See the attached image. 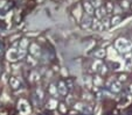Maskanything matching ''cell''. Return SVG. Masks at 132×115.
Instances as JSON below:
<instances>
[{"mask_svg":"<svg viewBox=\"0 0 132 115\" xmlns=\"http://www.w3.org/2000/svg\"><path fill=\"white\" fill-rule=\"evenodd\" d=\"M120 7H122V8H124V9H126V8H129V7H130V5H129V1H127V0H123V1H122V4H120Z\"/></svg>","mask_w":132,"mask_h":115,"instance_id":"cell-28","label":"cell"},{"mask_svg":"<svg viewBox=\"0 0 132 115\" xmlns=\"http://www.w3.org/2000/svg\"><path fill=\"white\" fill-rule=\"evenodd\" d=\"M48 93L50 94L52 98H55V99H57L60 93H59V90H57V85H55V84H50L49 87H48Z\"/></svg>","mask_w":132,"mask_h":115,"instance_id":"cell-8","label":"cell"},{"mask_svg":"<svg viewBox=\"0 0 132 115\" xmlns=\"http://www.w3.org/2000/svg\"><path fill=\"white\" fill-rule=\"evenodd\" d=\"M126 79H127V77H126V75H120L119 76V78H118V81H126Z\"/></svg>","mask_w":132,"mask_h":115,"instance_id":"cell-30","label":"cell"},{"mask_svg":"<svg viewBox=\"0 0 132 115\" xmlns=\"http://www.w3.org/2000/svg\"><path fill=\"white\" fill-rule=\"evenodd\" d=\"M56 107H59L57 99H55V98H50L49 100L47 101V108L48 109H55Z\"/></svg>","mask_w":132,"mask_h":115,"instance_id":"cell-15","label":"cell"},{"mask_svg":"<svg viewBox=\"0 0 132 115\" xmlns=\"http://www.w3.org/2000/svg\"><path fill=\"white\" fill-rule=\"evenodd\" d=\"M6 56H7V59L10 62L14 63V62H18L19 59H22L23 57H26V50H23L21 48H18V49L12 48V49L8 50Z\"/></svg>","mask_w":132,"mask_h":115,"instance_id":"cell-1","label":"cell"},{"mask_svg":"<svg viewBox=\"0 0 132 115\" xmlns=\"http://www.w3.org/2000/svg\"><path fill=\"white\" fill-rule=\"evenodd\" d=\"M35 97L39 99V101L43 100V98H45V93H43L42 88L41 87H37L36 90H35Z\"/></svg>","mask_w":132,"mask_h":115,"instance_id":"cell-18","label":"cell"},{"mask_svg":"<svg viewBox=\"0 0 132 115\" xmlns=\"http://www.w3.org/2000/svg\"><path fill=\"white\" fill-rule=\"evenodd\" d=\"M105 9H106L108 13H112L113 9H115V6L112 3H106V6H105Z\"/></svg>","mask_w":132,"mask_h":115,"instance_id":"cell-25","label":"cell"},{"mask_svg":"<svg viewBox=\"0 0 132 115\" xmlns=\"http://www.w3.org/2000/svg\"><path fill=\"white\" fill-rule=\"evenodd\" d=\"M28 49H29V54L33 57L37 58L41 56V48H40V45L36 44V43H30Z\"/></svg>","mask_w":132,"mask_h":115,"instance_id":"cell-5","label":"cell"},{"mask_svg":"<svg viewBox=\"0 0 132 115\" xmlns=\"http://www.w3.org/2000/svg\"><path fill=\"white\" fill-rule=\"evenodd\" d=\"M103 60L102 59H95L94 62H92V65H91V69H92V71L94 72H100L101 71V69H102V66H103Z\"/></svg>","mask_w":132,"mask_h":115,"instance_id":"cell-10","label":"cell"},{"mask_svg":"<svg viewBox=\"0 0 132 115\" xmlns=\"http://www.w3.org/2000/svg\"><path fill=\"white\" fill-rule=\"evenodd\" d=\"M57 90L60 95H67L68 92H69V88L67 86V83H64L63 80H60L57 83Z\"/></svg>","mask_w":132,"mask_h":115,"instance_id":"cell-6","label":"cell"},{"mask_svg":"<svg viewBox=\"0 0 132 115\" xmlns=\"http://www.w3.org/2000/svg\"><path fill=\"white\" fill-rule=\"evenodd\" d=\"M106 9H105V7H98L95 9V15H96V18L100 19V20H102V19L105 18V14H106Z\"/></svg>","mask_w":132,"mask_h":115,"instance_id":"cell-11","label":"cell"},{"mask_svg":"<svg viewBox=\"0 0 132 115\" xmlns=\"http://www.w3.org/2000/svg\"><path fill=\"white\" fill-rule=\"evenodd\" d=\"M90 4L94 6V8H98L102 6V0H90Z\"/></svg>","mask_w":132,"mask_h":115,"instance_id":"cell-23","label":"cell"},{"mask_svg":"<svg viewBox=\"0 0 132 115\" xmlns=\"http://www.w3.org/2000/svg\"><path fill=\"white\" fill-rule=\"evenodd\" d=\"M92 83H94L95 87H101V86L103 85L102 77H101V76H96V77H94V79H92Z\"/></svg>","mask_w":132,"mask_h":115,"instance_id":"cell-17","label":"cell"},{"mask_svg":"<svg viewBox=\"0 0 132 115\" xmlns=\"http://www.w3.org/2000/svg\"><path fill=\"white\" fill-rule=\"evenodd\" d=\"M83 8H84L85 13H87L88 15H90V16H91L92 14H95V8L90 4V1H85V3L83 4Z\"/></svg>","mask_w":132,"mask_h":115,"instance_id":"cell-12","label":"cell"},{"mask_svg":"<svg viewBox=\"0 0 132 115\" xmlns=\"http://www.w3.org/2000/svg\"><path fill=\"white\" fill-rule=\"evenodd\" d=\"M106 86L113 93H118V92H120V91H122V83H120V81H118V80L110 79L109 81L106 83Z\"/></svg>","mask_w":132,"mask_h":115,"instance_id":"cell-4","label":"cell"},{"mask_svg":"<svg viewBox=\"0 0 132 115\" xmlns=\"http://www.w3.org/2000/svg\"><path fill=\"white\" fill-rule=\"evenodd\" d=\"M10 86L11 88H13V90H18V88H20L21 87V81L20 79L18 77H11L10 78Z\"/></svg>","mask_w":132,"mask_h":115,"instance_id":"cell-7","label":"cell"},{"mask_svg":"<svg viewBox=\"0 0 132 115\" xmlns=\"http://www.w3.org/2000/svg\"><path fill=\"white\" fill-rule=\"evenodd\" d=\"M82 113H85V114H91V113H92V108H91V106L85 105V106H84V109H83V112H82Z\"/></svg>","mask_w":132,"mask_h":115,"instance_id":"cell-27","label":"cell"},{"mask_svg":"<svg viewBox=\"0 0 132 115\" xmlns=\"http://www.w3.org/2000/svg\"><path fill=\"white\" fill-rule=\"evenodd\" d=\"M115 47L116 49H117L119 53L122 54H127L131 51L132 49V42H130V41H127L126 38H118L117 41L115 42Z\"/></svg>","mask_w":132,"mask_h":115,"instance_id":"cell-2","label":"cell"},{"mask_svg":"<svg viewBox=\"0 0 132 115\" xmlns=\"http://www.w3.org/2000/svg\"><path fill=\"white\" fill-rule=\"evenodd\" d=\"M105 55H106V51H105L104 49H98V50L95 53V57L98 58V59H102V58H104Z\"/></svg>","mask_w":132,"mask_h":115,"instance_id":"cell-19","label":"cell"},{"mask_svg":"<svg viewBox=\"0 0 132 115\" xmlns=\"http://www.w3.org/2000/svg\"><path fill=\"white\" fill-rule=\"evenodd\" d=\"M102 26H103V29H106V28H109L111 26V22H110V20L108 18H104L102 19Z\"/></svg>","mask_w":132,"mask_h":115,"instance_id":"cell-22","label":"cell"},{"mask_svg":"<svg viewBox=\"0 0 132 115\" xmlns=\"http://www.w3.org/2000/svg\"><path fill=\"white\" fill-rule=\"evenodd\" d=\"M59 107H60V110L62 113H67V106H65L64 103H60V105H59Z\"/></svg>","mask_w":132,"mask_h":115,"instance_id":"cell-29","label":"cell"},{"mask_svg":"<svg viewBox=\"0 0 132 115\" xmlns=\"http://www.w3.org/2000/svg\"><path fill=\"white\" fill-rule=\"evenodd\" d=\"M28 47H29V42H28V40H26V38L21 40L20 43H19V48H21V49H23V50H26Z\"/></svg>","mask_w":132,"mask_h":115,"instance_id":"cell-20","label":"cell"},{"mask_svg":"<svg viewBox=\"0 0 132 115\" xmlns=\"http://www.w3.org/2000/svg\"><path fill=\"white\" fill-rule=\"evenodd\" d=\"M4 4H5V1H1V3H0V7H3Z\"/></svg>","mask_w":132,"mask_h":115,"instance_id":"cell-31","label":"cell"},{"mask_svg":"<svg viewBox=\"0 0 132 115\" xmlns=\"http://www.w3.org/2000/svg\"><path fill=\"white\" fill-rule=\"evenodd\" d=\"M131 8H132V5H131Z\"/></svg>","mask_w":132,"mask_h":115,"instance_id":"cell-33","label":"cell"},{"mask_svg":"<svg viewBox=\"0 0 132 115\" xmlns=\"http://www.w3.org/2000/svg\"><path fill=\"white\" fill-rule=\"evenodd\" d=\"M120 20H122V18H120L119 15H115L113 18L110 20V22H111V26H117L118 23L120 22Z\"/></svg>","mask_w":132,"mask_h":115,"instance_id":"cell-21","label":"cell"},{"mask_svg":"<svg viewBox=\"0 0 132 115\" xmlns=\"http://www.w3.org/2000/svg\"><path fill=\"white\" fill-rule=\"evenodd\" d=\"M0 72H1V68H0Z\"/></svg>","mask_w":132,"mask_h":115,"instance_id":"cell-32","label":"cell"},{"mask_svg":"<svg viewBox=\"0 0 132 115\" xmlns=\"http://www.w3.org/2000/svg\"><path fill=\"white\" fill-rule=\"evenodd\" d=\"M26 62H27V64L29 65L30 68H34V66H36V65H37V59L35 57H33L32 55L27 56V59H26Z\"/></svg>","mask_w":132,"mask_h":115,"instance_id":"cell-16","label":"cell"},{"mask_svg":"<svg viewBox=\"0 0 132 115\" xmlns=\"http://www.w3.org/2000/svg\"><path fill=\"white\" fill-rule=\"evenodd\" d=\"M40 78H41V75L39 73V71L37 70H32L30 71V73H29V81L30 83H33V84L37 83V81L40 80Z\"/></svg>","mask_w":132,"mask_h":115,"instance_id":"cell-9","label":"cell"},{"mask_svg":"<svg viewBox=\"0 0 132 115\" xmlns=\"http://www.w3.org/2000/svg\"><path fill=\"white\" fill-rule=\"evenodd\" d=\"M108 65L106 64H103V66H102V69H101V71H100V73H101V76H104V75H106L108 73Z\"/></svg>","mask_w":132,"mask_h":115,"instance_id":"cell-26","label":"cell"},{"mask_svg":"<svg viewBox=\"0 0 132 115\" xmlns=\"http://www.w3.org/2000/svg\"><path fill=\"white\" fill-rule=\"evenodd\" d=\"M84 103H83V102H76V103H75V105H74V108H75V109H76V110H80V112H83V109H84Z\"/></svg>","mask_w":132,"mask_h":115,"instance_id":"cell-24","label":"cell"},{"mask_svg":"<svg viewBox=\"0 0 132 115\" xmlns=\"http://www.w3.org/2000/svg\"><path fill=\"white\" fill-rule=\"evenodd\" d=\"M82 28H89L90 26L92 25V19L90 18V15L85 14L84 16H83V20H82Z\"/></svg>","mask_w":132,"mask_h":115,"instance_id":"cell-13","label":"cell"},{"mask_svg":"<svg viewBox=\"0 0 132 115\" xmlns=\"http://www.w3.org/2000/svg\"><path fill=\"white\" fill-rule=\"evenodd\" d=\"M91 27L94 28L95 30H97V32H101V30H103V26H102V21L100 20V19H92V25Z\"/></svg>","mask_w":132,"mask_h":115,"instance_id":"cell-14","label":"cell"},{"mask_svg":"<svg viewBox=\"0 0 132 115\" xmlns=\"http://www.w3.org/2000/svg\"><path fill=\"white\" fill-rule=\"evenodd\" d=\"M18 110L21 115H28L30 113V106L28 103V101H26L25 99H20L18 101Z\"/></svg>","mask_w":132,"mask_h":115,"instance_id":"cell-3","label":"cell"}]
</instances>
